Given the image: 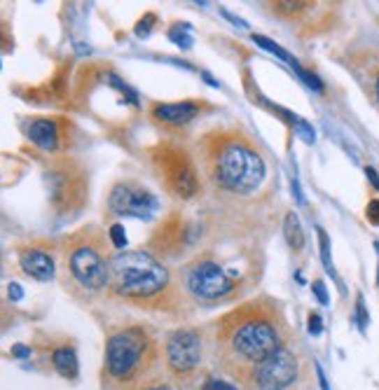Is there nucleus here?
Returning <instances> with one entry per match:
<instances>
[{
  "instance_id": "nucleus-5",
  "label": "nucleus",
  "mask_w": 379,
  "mask_h": 390,
  "mask_svg": "<svg viewBox=\"0 0 379 390\" xmlns=\"http://www.w3.org/2000/svg\"><path fill=\"white\" fill-rule=\"evenodd\" d=\"M255 253L221 250L218 246L199 250L181 269V285L199 304H223L248 290L255 280Z\"/></svg>"
},
{
  "instance_id": "nucleus-1",
  "label": "nucleus",
  "mask_w": 379,
  "mask_h": 390,
  "mask_svg": "<svg viewBox=\"0 0 379 390\" xmlns=\"http://www.w3.org/2000/svg\"><path fill=\"white\" fill-rule=\"evenodd\" d=\"M290 339L281 306L272 297H255L237 304L216 320L214 351L225 374L248 383L251 374L278 346Z\"/></svg>"
},
{
  "instance_id": "nucleus-21",
  "label": "nucleus",
  "mask_w": 379,
  "mask_h": 390,
  "mask_svg": "<svg viewBox=\"0 0 379 390\" xmlns=\"http://www.w3.org/2000/svg\"><path fill=\"white\" fill-rule=\"evenodd\" d=\"M368 322H370V315H368V308H365V299H363V294H358L356 297V325L361 332H365Z\"/></svg>"
},
{
  "instance_id": "nucleus-18",
  "label": "nucleus",
  "mask_w": 379,
  "mask_h": 390,
  "mask_svg": "<svg viewBox=\"0 0 379 390\" xmlns=\"http://www.w3.org/2000/svg\"><path fill=\"white\" fill-rule=\"evenodd\" d=\"M290 68L297 73V77H300L302 82L309 87V89H314V91H318V93H323V91H325V87H323V82H321V77H318L316 73H311V70H307V68H302V66L297 63V61H292V63H290Z\"/></svg>"
},
{
  "instance_id": "nucleus-14",
  "label": "nucleus",
  "mask_w": 379,
  "mask_h": 390,
  "mask_svg": "<svg viewBox=\"0 0 379 390\" xmlns=\"http://www.w3.org/2000/svg\"><path fill=\"white\" fill-rule=\"evenodd\" d=\"M192 241H195V227L178 211H171L152 232L145 250L157 260H176L192 246Z\"/></svg>"
},
{
  "instance_id": "nucleus-16",
  "label": "nucleus",
  "mask_w": 379,
  "mask_h": 390,
  "mask_svg": "<svg viewBox=\"0 0 379 390\" xmlns=\"http://www.w3.org/2000/svg\"><path fill=\"white\" fill-rule=\"evenodd\" d=\"M50 365L52 369L61 376V379H77L80 374V362H77V353L75 348L68 346V344H61V346H54L50 353Z\"/></svg>"
},
{
  "instance_id": "nucleus-28",
  "label": "nucleus",
  "mask_w": 379,
  "mask_h": 390,
  "mask_svg": "<svg viewBox=\"0 0 379 390\" xmlns=\"http://www.w3.org/2000/svg\"><path fill=\"white\" fill-rule=\"evenodd\" d=\"M311 290H314L316 299L321 301L323 306L328 304V292H325V285H323V280H314V285H311Z\"/></svg>"
},
{
  "instance_id": "nucleus-4",
  "label": "nucleus",
  "mask_w": 379,
  "mask_h": 390,
  "mask_svg": "<svg viewBox=\"0 0 379 390\" xmlns=\"http://www.w3.org/2000/svg\"><path fill=\"white\" fill-rule=\"evenodd\" d=\"M115 246L98 225L68 232L59 243V283L75 299H94L108 292Z\"/></svg>"
},
{
  "instance_id": "nucleus-15",
  "label": "nucleus",
  "mask_w": 379,
  "mask_h": 390,
  "mask_svg": "<svg viewBox=\"0 0 379 390\" xmlns=\"http://www.w3.org/2000/svg\"><path fill=\"white\" fill-rule=\"evenodd\" d=\"M19 269L33 280L50 283L59 273V246L50 241H31L15 248Z\"/></svg>"
},
{
  "instance_id": "nucleus-7",
  "label": "nucleus",
  "mask_w": 379,
  "mask_h": 390,
  "mask_svg": "<svg viewBox=\"0 0 379 390\" xmlns=\"http://www.w3.org/2000/svg\"><path fill=\"white\" fill-rule=\"evenodd\" d=\"M145 159L164 194L178 201H192L202 192L204 178L197 157L188 145L176 138H159L145 147Z\"/></svg>"
},
{
  "instance_id": "nucleus-34",
  "label": "nucleus",
  "mask_w": 379,
  "mask_h": 390,
  "mask_svg": "<svg viewBox=\"0 0 379 390\" xmlns=\"http://www.w3.org/2000/svg\"><path fill=\"white\" fill-rule=\"evenodd\" d=\"M372 93H375V98L379 103V68L375 70V75H372Z\"/></svg>"
},
{
  "instance_id": "nucleus-6",
  "label": "nucleus",
  "mask_w": 379,
  "mask_h": 390,
  "mask_svg": "<svg viewBox=\"0 0 379 390\" xmlns=\"http://www.w3.org/2000/svg\"><path fill=\"white\" fill-rule=\"evenodd\" d=\"M159 360L155 334L141 322L115 327L105 339L103 390H143Z\"/></svg>"
},
{
  "instance_id": "nucleus-27",
  "label": "nucleus",
  "mask_w": 379,
  "mask_h": 390,
  "mask_svg": "<svg viewBox=\"0 0 379 390\" xmlns=\"http://www.w3.org/2000/svg\"><path fill=\"white\" fill-rule=\"evenodd\" d=\"M365 218H368V222H372V225L379 227V199H372L368 208H365Z\"/></svg>"
},
{
  "instance_id": "nucleus-3",
  "label": "nucleus",
  "mask_w": 379,
  "mask_h": 390,
  "mask_svg": "<svg viewBox=\"0 0 379 390\" xmlns=\"http://www.w3.org/2000/svg\"><path fill=\"white\" fill-rule=\"evenodd\" d=\"M108 294L129 306L159 313H188L190 297L181 278L145 248L117 250L110 267Z\"/></svg>"
},
{
  "instance_id": "nucleus-11",
  "label": "nucleus",
  "mask_w": 379,
  "mask_h": 390,
  "mask_svg": "<svg viewBox=\"0 0 379 390\" xmlns=\"http://www.w3.org/2000/svg\"><path fill=\"white\" fill-rule=\"evenodd\" d=\"M24 136L47 154H68L75 143V124L64 115H36L24 122Z\"/></svg>"
},
{
  "instance_id": "nucleus-2",
  "label": "nucleus",
  "mask_w": 379,
  "mask_h": 390,
  "mask_svg": "<svg viewBox=\"0 0 379 390\" xmlns=\"http://www.w3.org/2000/svg\"><path fill=\"white\" fill-rule=\"evenodd\" d=\"M195 157L204 183L232 197L258 192L267 176L262 152L253 138L232 126H216L202 133L195 143Z\"/></svg>"
},
{
  "instance_id": "nucleus-9",
  "label": "nucleus",
  "mask_w": 379,
  "mask_h": 390,
  "mask_svg": "<svg viewBox=\"0 0 379 390\" xmlns=\"http://www.w3.org/2000/svg\"><path fill=\"white\" fill-rule=\"evenodd\" d=\"M300 355H297V348L288 339L267 360L258 365L246 386L253 390H290L300 381Z\"/></svg>"
},
{
  "instance_id": "nucleus-12",
  "label": "nucleus",
  "mask_w": 379,
  "mask_h": 390,
  "mask_svg": "<svg viewBox=\"0 0 379 390\" xmlns=\"http://www.w3.org/2000/svg\"><path fill=\"white\" fill-rule=\"evenodd\" d=\"M159 211V199L148 187L134 180H119L110 187L105 199V215L108 218H138L150 220Z\"/></svg>"
},
{
  "instance_id": "nucleus-32",
  "label": "nucleus",
  "mask_w": 379,
  "mask_h": 390,
  "mask_svg": "<svg viewBox=\"0 0 379 390\" xmlns=\"http://www.w3.org/2000/svg\"><path fill=\"white\" fill-rule=\"evenodd\" d=\"M10 297L15 299V301H19L24 297V292H22V285H17V283H10Z\"/></svg>"
},
{
  "instance_id": "nucleus-23",
  "label": "nucleus",
  "mask_w": 379,
  "mask_h": 390,
  "mask_svg": "<svg viewBox=\"0 0 379 390\" xmlns=\"http://www.w3.org/2000/svg\"><path fill=\"white\" fill-rule=\"evenodd\" d=\"M108 237L112 241V246H115V250H124L126 248V237H124V227L122 225H110V232H108Z\"/></svg>"
},
{
  "instance_id": "nucleus-13",
  "label": "nucleus",
  "mask_w": 379,
  "mask_h": 390,
  "mask_svg": "<svg viewBox=\"0 0 379 390\" xmlns=\"http://www.w3.org/2000/svg\"><path fill=\"white\" fill-rule=\"evenodd\" d=\"M214 112V105L206 98H185L174 103H150L148 115L164 133L181 140V136L190 129L197 119Z\"/></svg>"
},
{
  "instance_id": "nucleus-8",
  "label": "nucleus",
  "mask_w": 379,
  "mask_h": 390,
  "mask_svg": "<svg viewBox=\"0 0 379 390\" xmlns=\"http://www.w3.org/2000/svg\"><path fill=\"white\" fill-rule=\"evenodd\" d=\"M50 206L59 218H75L89 201V176L84 166L68 154L52 157L45 169Z\"/></svg>"
},
{
  "instance_id": "nucleus-25",
  "label": "nucleus",
  "mask_w": 379,
  "mask_h": 390,
  "mask_svg": "<svg viewBox=\"0 0 379 390\" xmlns=\"http://www.w3.org/2000/svg\"><path fill=\"white\" fill-rule=\"evenodd\" d=\"M307 329H309L311 337H318V334L323 332V320H321V315H318L316 311L309 313V318H307Z\"/></svg>"
},
{
  "instance_id": "nucleus-29",
  "label": "nucleus",
  "mask_w": 379,
  "mask_h": 390,
  "mask_svg": "<svg viewBox=\"0 0 379 390\" xmlns=\"http://www.w3.org/2000/svg\"><path fill=\"white\" fill-rule=\"evenodd\" d=\"M12 358H19V360L31 358V348H29V346H24V344L12 346Z\"/></svg>"
},
{
  "instance_id": "nucleus-20",
  "label": "nucleus",
  "mask_w": 379,
  "mask_h": 390,
  "mask_svg": "<svg viewBox=\"0 0 379 390\" xmlns=\"http://www.w3.org/2000/svg\"><path fill=\"white\" fill-rule=\"evenodd\" d=\"M188 29H190L188 24H181V26H176V29H171V31H169V38L174 40L176 45L185 47V50H190V47H192V38H190V36H185V33H183V31H188Z\"/></svg>"
},
{
  "instance_id": "nucleus-24",
  "label": "nucleus",
  "mask_w": 379,
  "mask_h": 390,
  "mask_svg": "<svg viewBox=\"0 0 379 390\" xmlns=\"http://www.w3.org/2000/svg\"><path fill=\"white\" fill-rule=\"evenodd\" d=\"M157 22V17L155 15H145L141 22L136 24V36L138 38H148L150 36V31H152V24Z\"/></svg>"
},
{
  "instance_id": "nucleus-31",
  "label": "nucleus",
  "mask_w": 379,
  "mask_h": 390,
  "mask_svg": "<svg viewBox=\"0 0 379 390\" xmlns=\"http://www.w3.org/2000/svg\"><path fill=\"white\" fill-rule=\"evenodd\" d=\"M314 369H316V376H318V386H321V390H330V386H328V379H325V374H323L321 365H314Z\"/></svg>"
},
{
  "instance_id": "nucleus-22",
  "label": "nucleus",
  "mask_w": 379,
  "mask_h": 390,
  "mask_svg": "<svg viewBox=\"0 0 379 390\" xmlns=\"http://www.w3.org/2000/svg\"><path fill=\"white\" fill-rule=\"evenodd\" d=\"M318 243H321V257H323V264L325 269L332 273V262H330V241H328V234H325L321 227H318Z\"/></svg>"
},
{
  "instance_id": "nucleus-33",
  "label": "nucleus",
  "mask_w": 379,
  "mask_h": 390,
  "mask_svg": "<svg viewBox=\"0 0 379 390\" xmlns=\"http://www.w3.org/2000/svg\"><path fill=\"white\" fill-rule=\"evenodd\" d=\"M143 390H171V386H166V383H162V381H152Z\"/></svg>"
},
{
  "instance_id": "nucleus-26",
  "label": "nucleus",
  "mask_w": 379,
  "mask_h": 390,
  "mask_svg": "<svg viewBox=\"0 0 379 390\" xmlns=\"http://www.w3.org/2000/svg\"><path fill=\"white\" fill-rule=\"evenodd\" d=\"M202 390H239L237 386H232L228 381H221V379H206Z\"/></svg>"
},
{
  "instance_id": "nucleus-35",
  "label": "nucleus",
  "mask_w": 379,
  "mask_h": 390,
  "mask_svg": "<svg viewBox=\"0 0 379 390\" xmlns=\"http://www.w3.org/2000/svg\"><path fill=\"white\" fill-rule=\"evenodd\" d=\"M375 248H377V255H379V241L375 243ZM377 285H379V271H377Z\"/></svg>"
},
{
  "instance_id": "nucleus-17",
  "label": "nucleus",
  "mask_w": 379,
  "mask_h": 390,
  "mask_svg": "<svg viewBox=\"0 0 379 390\" xmlns=\"http://www.w3.org/2000/svg\"><path fill=\"white\" fill-rule=\"evenodd\" d=\"M283 237H285V243L290 246L292 253H302V248H304V232H302L300 218H297L295 211L285 213V218H283Z\"/></svg>"
},
{
  "instance_id": "nucleus-30",
  "label": "nucleus",
  "mask_w": 379,
  "mask_h": 390,
  "mask_svg": "<svg viewBox=\"0 0 379 390\" xmlns=\"http://www.w3.org/2000/svg\"><path fill=\"white\" fill-rule=\"evenodd\" d=\"M365 176H368V180L372 183V187H375V190H379V173L372 169V166H368V169H365Z\"/></svg>"
},
{
  "instance_id": "nucleus-19",
  "label": "nucleus",
  "mask_w": 379,
  "mask_h": 390,
  "mask_svg": "<svg viewBox=\"0 0 379 390\" xmlns=\"http://www.w3.org/2000/svg\"><path fill=\"white\" fill-rule=\"evenodd\" d=\"M253 43H255V45H260L262 47V50H267V52H272V54H274V57H278V59H283V61L285 63H292V61H295V59H292L290 57V54L288 52H285L283 50V47H278L276 43H274V40H269V38H265V36H253Z\"/></svg>"
},
{
  "instance_id": "nucleus-10",
  "label": "nucleus",
  "mask_w": 379,
  "mask_h": 390,
  "mask_svg": "<svg viewBox=\"0 0 379 390\" xmlns=\"http://www.w3.org/2000/svg\"><path fill=\"white\" fill-rule=\"evenodd\" d=\"M164 365L178 381L192 379L202 367V334L195 327H178L164 339Z\"/></svg>"
}]
</instances>
